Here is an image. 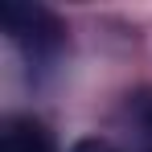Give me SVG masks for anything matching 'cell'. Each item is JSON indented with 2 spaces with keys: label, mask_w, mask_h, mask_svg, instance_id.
I'll use <instances>...</instances> for the list:
<instances>
[{
  "label": "cell",
  "mask_w": 152,
  "mask_h": 152,
  "mask_svg": "<svg viewBox=\"0 0 152 152\" xmlns=\"http://www.w3.org/2000/svg\"><path fill=\"white\" fill-rule=\"evenodd\" d=\"M0 21H4V29H8L17 41H25L33 50H45V45H53V41L62 37V25L53 21L45 8H37V4L4 0V4H0Z\"/></svg>",
  "instance_id": "cell-1"
},
{
  "label": "cell",
  "mask_w": 152,
  "mask_h": 152,
  "mask_svg": "<svg viewBox=\"0 0 152 152\" xmlns=\"http://www.w3.org/2000/svg\"><path fill=\"white\" fill-rule=\"evenodd\" d=\"M0 152H50V136L37 119H8L0 132Z\"/></svg>",
  "instance_id": "cell-2"
},
{
  "label": "cell",
  "mask_w": 152,
  "mask_h": 152,
  "mask_svg": "<svg viewBox=\"0 0 152 152\" xmlns=\"http://www.w3.org/2000/svg\"><path fill=\"white\" fill-rule=\"evenodd\" d=\"M132 111H136V119H140L144 127H152V91H148V95H140V99L132 103Z\"/></svg>",
  "instance_id": "cell-3"
},
{
  "label": "cell",
  "mask_w": 152,
  "mask_h": 152,
  "mask_svg": "<svg viewBox=\"0 0 152 152\" xmlns=\"http://www.w3.org/2000/svg\"><path fill=\"white\" fill-rule=\"evenodd\" d=\"M70 152H115V148H111L107 140H78Z\"/></svg>",
  "instance_id": "cell-4"
}]
</instances>
